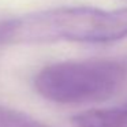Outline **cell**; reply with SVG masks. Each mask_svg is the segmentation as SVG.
Listing matches in <instances>:
<instances>
[{"mask_svg": "<svg viewBox=\"0 0 127 127\" xmlns=\"http://www.w3.org/2000/svg\"><path fill=\"white\" fill-rule=\"evenodd\" d=\"M127 37V7H58L0 21V45L70 41L107 44Z\"/></svg>", "mask_w": 127, "mask_h": 127, "instance_id": "6da1fadb", "label": "cell"}, {"mask_svg": "<svg viewBox=\"0 0 127 127\" xmlns=\"http://www.w3.org/2000/svg\"><path fill=\"white\" fill-rule=\"evenodd\" d=\"M127 85V56L59 62L34 78L37 93L56 104L78 105L111 98Z\"/></svg>", "mask_w": 127, "mask_h": 127, "instance_id": "7a4b0ae2", "label": "cell"}, {"mask_svg": "<svg viewBox=\"0 0 127 127\" xmlns=\"http://www.w3.org/2000/svg\"><path fill=\"white\" fill-rule=\"evenodd\" d=\"M75 127H127V111L123 108L90 109L74 116Z\"/></svg>", "mask_w": 127, "mask_h": 127, "instance_id": "3957f363", "label": "cell"}, {"mask_svg": "<svg viewBox=\"0 0 127 127\" xmlns=\"http://www.w3.org/2000/svg\"><path fill=\"white\" fill-rule=\"evenodd\" d=\"M0 127H48L37 119L0 105Z\"/></svg>", "mask_w": 127, "mask_h": 127, "instance_id": "277c9868", "label": "cell"}, {"mask_svg": "<svg viewBox=\"0 0 127 127\" xmlns=\"http://www.w3.org/2000/svg\"><path fill=\"white\" fill-rule=\"evenodd\" d=\"M122 108H123V109H126V111H127V102H126V104H124V105H123V107H122Z\"/></svg>", "mask_w": 127, "mask_h": 127, "instance_id": "5b68a950", "label": "cell"}]
</instances>
